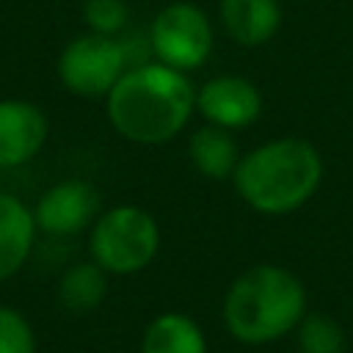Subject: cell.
I'll return each instance as SVG.
<instances>
[{
	"mask_svg": "<svg viewBox=\"0 0 353 353\" xmlns=\"http://www.w3.org/2000/svg\"><path fill=\"white\" fill-rule=\"evenodd\" d=\"M110 127L138 146H160L176 138L196 113V85L188 72L146 61L130 66L105 97Z\"/></svg>",
	"mask_w": 353,
	"mask_h": 353,
	"instance_id": "cell-1",
	"label": "cell"
},
{
	"mask_svg": "<svg viewBox=\"0 0 353 353\" xmlns=\"http://www.w3.org/2000/svg\"><path fill=\"white\" fill-rule=\"evenodd\" d=\"M232 182L254 212L290 215L317 193L323 182V157L306 138H270L240 157Z\"/></svg>",
	"mask_w": 353,
	"mask_h": 353,
	"instance_id": "cell-2",
	"label": "cell"
},
{
	"mask_svg": "<svg viewBox=\"0 0 353 353\" xmlns=\"http://www.w3.org/2000/svg\"><path fill=\"white\" fill-rule=\"evenodd\" d=\"M303 281L281 265H254L226 290L221 317L232 339L243 345H270L298 328L306 309Z\"/></svg>",
	"mask_w": 353,
	"mask_h": 353,
	"instance_id": "cell-3",
	"label": "cell"
},
{
	"mask_svg": "<svg viewBox=\"0 0 353 353\" xmlns=\"http://www.w3.org/2000/svg\"><path fill=\"white\" fill-rule=\"evenodd\" d=\"M160 251V226L138 204L102 210L88 232V254L108 276H132L154 262Z\"/></svg>",
	"mask_w": 353,
	"mask_h": 353,
	"instance_id": "cell-4",
	"label": "cell"
},
{
	"mask_svg": "<svg viewBox=\"0 0 353 353\" xmlns=\"http://www.w3.org/2000/svg\"><path fill=\"white\" fill-rule=\"evenodd\" d=\"M130 69V50L116 36L83 33L74 36L58 55L61 85L83 99L108 97L119 77Z\"/></svg>",
	"mask_w": 353,
	"mask_h": 353,
	"instance_id": "cell-5",
	"label": "cell"
},
{
	"mask_svg": "<svg viewBox=\"0 0 353 353\" xmlns=\"http://www.w3.org/2000/svg\"><path fill=\"white\" fill-rule=\"evenodd\" d=\"M212 44V22L204 8L190 0H174L163 6L149 25V47L154 58L179 72H193L204 66Z\"/></svg>",
	"mask_w": 353,
	"mask_h": 353,
	"instance_id": "cell-6",
	"label": "cell"
},
{
	"mask_svg": "<svg viewBox=\"0 0 353 353\" xmlns=\"http://www.w3.org/2000/svg\"><path fill=\"white\" fill-rule=\"evenodd\" d=\"M102 210L99 190L88 179H61L52 188H47L36 207H33V221L36 229L52 237H72L88 229Z\"/></svg>",
	"mask_w": 353,
	"mask_h": 353,
	"instance_id": "cell-7",
	"label": "cell"
},
{
	"mask_svg": "<svg viewBox=\"0 0 353 353\" xmlns=\"http://www.w3.org/2000/svg\"><path fill=\"white\" fill-rule=\"evenodd\" d=\"M262 94L243 74H215L196 88V110L207 124L245 130L262 116Z\"/></svg>",
	"mask_w": 353,
	"mask_h": 353,
	"instance_id": "cell-8",
	"label": "cell"
},
{
	"mask_svg": "<svg viewBox=\"0 0 353 353\" xmlns=\"http://www.w3.org/2000/svg\"><path fill=\"white\" fill-rule=\"evenodd\" d=\"M50 124L39 105L28 99H0V168L25 165L33 160L44 141Z\"/></svg>",
	"mask_w": 353,
	"mask_h": 353,
	"instance_id": "cell-9",
	"label": "cell"
},
{
	"mask_svg": "<svg viewBox=\"0 0 353 353\" xmlns=\"http://www.w3.org/2000/svg\"><path fill=\"white\" fill-rule=\"evenodd\" d=\"M218 14L226 36L243 47L268 44L281 28L279 0H218Z\"/></svg>",
	"mask_w": 353,
	"mask_h": 353,
	"instance_id": "cell-10",
	"label": "cell"
},
{
	"mask_svg": "<svg viewBox=\"0 0 353 353\" xmlns=\"http://www.w3.org/2000/svg\"><path fill=\"white\" fill-rule=\"evenodd\" d=\"M33 207L19 196L0 190V281L19 273L36 243Z\"/></svg>",
	"mask_w": 353,
	"mask_h": 353,
	"instance_id": "cell-11",
	"label": "cell"
},
{
	"mask_svg": "<svg viewBox=\"0 0 353 353\" xmlns=\"http://www.w3.org/2000/svg\"><path fill=\"white\" fill-rule=\"evenodd\" d=\"M240 157L243 154L232 130H223L207 121L188 141V160L207 179H232Z\"/></svg>",
	"mask_w": 353,
	"mask_h": 353,
	"instance_id": "cell-12",
	"label": "cell"
},
{
	"mask_svg": "<svg viewBox=\"0 0 353 353\" xmlns=\"http://www.w3.org/2000/svg\"><path fill=\"white\" fill-rule=\"evenodd\" d=\"M141 353H207V336L190 314L163 312L143 328Z\"/></svg>",
	"mask_w": 353,
	"mask_h": 353,
	"instance_id": "cell-13",
	"label": "cell"
},
{
	"mask_svg": "<svg viewBox=\"0 0 353 353\" xmlns=\"http://www.w3.org/2000/svg\"><path fill=\"white\" fill-rule=\"evenodd\" d=\"M55 292H58V303L66 312L74 314L94 312L108 295V273L94 259L74 262L61 273Z\"/></svg>",
	"mask_w": 353,
	"mask_h": 353,
	"instance_id": "cell-14",
	"label": "cell"
},
{
	"mask_svg": "<svg viewBox=\"0 0 353 353\" xmlns=\"http://www.w3.org/2000/svg\"><path fill=\"white\" fill-rule=\"evenodd\" d=\"M295 334H298V353H345L347 347L342 325L323 312H306Z\"/></svg>",
	"mask_w": 353,
	"mask_h": 353,
	"instance_id": "cell-15",
	"label": "cell"
},
{
	"mask_svg": "<svg viewBox=\"0 0 353 353\" xmlns=\"http://www.w3.org/2000/svg\"><path fill=\"white\" fill-rule=\"evenodd\" d=\"M130 8L124 0H85L83 3V22L91 33L119 36L127 28Z\"/></svg>",
	"mask_w": 353,
	"mask_h": 353,
	"instance_id": "cell-16",
	"label": "cell"
},
{
	"mask_svg": "<svg viewBox=\"0 0 353 353\" xmlns=\"http://www.w3.org/2000/svg\"><path fill=\"white\" fill-rule=\"evenodd\" d=\"M0 353H36V334L14 306H0Z\"/></svg>",
	"mask_w": 353,
	"mask_h": 353,
	"instance_id": "cell-17",
	"label": "cell"
}]
</instances>
